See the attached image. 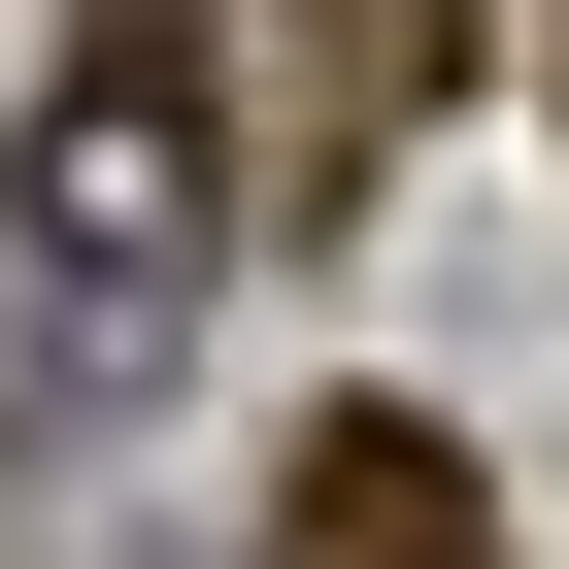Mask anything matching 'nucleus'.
Here are the masks:
<instances>
[{
    "instance_id": "f257e3e1",
    "label": "nucleus",
    "mask_w": 569,
    "mask_h": 569,
    "mask_svg": "<svg viewBox=\"0 0 569 569\" xmlns=\"http://www.w3.org/2000/svg\"><path fill=\"white\" fill-rule=\"evenodd\" d=\"M0 201H34V268H68V302H201V234H234V101H201V34H168V0H101V34L34 68Z\"/></svg>"
},
{
    "instance_id": "f03ea898",
    "label": "nucleus",
    "mask_w": 569,
    "mask_h": 569,
    "mask_svg": "<svg viewBox=\"0 0 569 569\" xmlns=\"http://www.w3.org/2000/svg\"><path fill=\"white\" fill-rule=\"evenodd\" d=\"M268 569H502V502H469V436H436V402H302Z\"/></svg>"
},
{
    "instance_id": "7ed1b4c3",
    "label": "nucleus",
    "mask_w": 569,
    "mask_h": 569,
    "mask_svg": "<svg viewBox=\"0 0 569 569\" xmlns=\"http://www.w3.org/2000/svg\"><path fill=\"white\" fill-rule=\"evenodd\" d=\"M436 68H469V0H302V168H369Z\"/></svg>"
}]
</instances>
